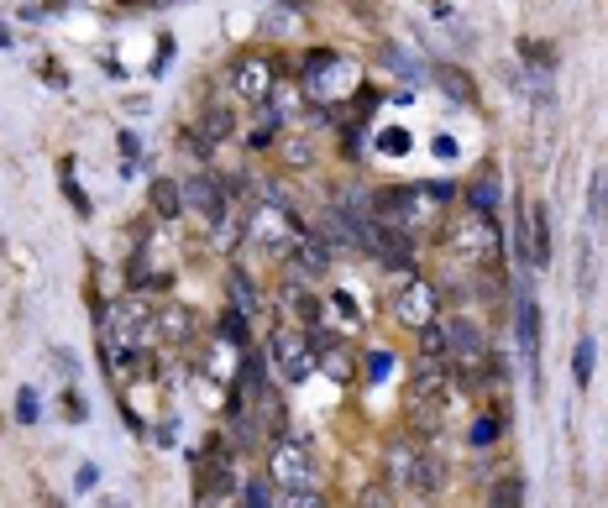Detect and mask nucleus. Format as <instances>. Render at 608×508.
<instances>
[{"mask_svg": "<svg viewBox=\"0 0 608 508\" xmlns=\"http://www.w3.org/2000/svg\"><path fill=\"white\" fill-rule=\"evenodd\" d=\"M430 79H436V85L446 89V95H451L457 106H472V100H478V89H472V79H467V74H461L457 64H430Z\"/></svg>", "mask_w": 608, "mask_h": 508, "instance_id": "nucleus-13", "label": "nucleus"}, {"mask_svg": "<svg viewBox=\"0 0 608 508\" xmlns=\"http://www.w3.org/2000/svg\"><path fill=\"white\" fill-rule=\"evenodd\" d=\"M53 361H58V372H68V378H79V357H74V351H53Z\"/></svg>", "mask_w": 608, "mask_h": 508, "instance_id": "nucleus-34", "label": "nucleus"}, {"mask_svg": "<svg viewBox=\"0 0 608 508\" xmlns=\"http://www.w3.org/2000/svg\"><path fill=\"white\" fill-rule=\"evenodd\" d=\"M514 330H520V357L530 367V388L541 393V304H535L530 283L514 289Z\"/></svg>", "mask_w": 608, "mask_h": 508, "instance_id": "nucleus-2", "label": "nucleus"}, {"mask_svg": "<svg viewBox=\"0 0 608 508\" xmlns=\"http://www.w3.org/2000/svg\"><path fill=\"white\" fill-rule=\"evenodd\" d=\"M63 194H68V205H74L79 215H89V199H84V189L74 184V173H68V163H63Z\"/></svg>", "mask_w": 608, "mask_h": 508, "instance_id": "nucleus-27", "label": "nucleus"}, {"mask_svg": "<svg viewBox=\"0 0 608 508\" xmlns=\"http://www.w3.org/2000/svg\"><path fill=\"white\" fill-rule=\"evenodd\" d=\"M242 498H247L252 508H268L273 503V477H268V483H263V477H252V483L242 487Z\"/></svg>", "mask_w": 608, "mask_h": 508, "instance_id": "nucleus-26", "label": "nucleus"}, {"mask_svg": "<svg viewBox=\"0 0 608 508\" xmlns=\"http://www.w3.org/2000/svg\"><path fill=\"white\" fill-rule=\"evenodd\" d=\"M247 236H252V241H263L268 252H289V241L299 236V226H294V215H289V210L257 205V210L247 215Z\"/></svg>", "mask_w": 608, "mask_h": 508, "instance_id": "nucleus-4", "label": "nucleus"}, {"mask_svg": "<svg viewBox=\"0 0 608 508\" xmlns=\"http://www.w3.org/2000/svg\"><path fill=\"white\" fill-rule=\"evenodd\" d=\"M587 215H593V226L608 236V168L593 173V189H587Z\"/></svg>", "mask_w": 608, "mask_h": 508, "instance_id": "nucleus-16", "label": "nucleus"}, {"mask_svg": "<svg viewBox=\"0 0 608 508\" xmlns=\"http://www.w3.org/2000/svg\"><path fill=\"white\" fill-rule=\"evenodd\" d=\"M520 58H524V68H545V74H556V53H551L541 37H524V43H520Z\"/></svg>", "mask_w": 608, "mask_h": 508, "instance_id": "nucleus-20", "label": "nucleus"}, {"mask_svg": "<svg viewBox=\"0 0 608 508\" xmlns=\"http://www.w3.org/2000/svg\"><path fill=\"white\" fill-rule=\"evenodd\" d=\"M356 89V68L331 53V47H314L304 53V95L310 100H335V95H352Z\"/></svg>", "mask_w": 608, "mask_h": 508, "instance_id": "nucleus-1", "label": "nucleus"}, {"mask_svg": "<svg viewBox=\"0 0 608 508\" xmlns=\"http://www.w3.org/2000/svg\"><path fill=\"white\" fill-rule=\"evenodd\" d=\"M200 127H205V137H210V142H215V137H231V116H226V110H210V116L200 121Z\"/></svg>", "mask_w": 608, "mask_h": 508, "instance_id": "nucleus-30", "label": "nucleus"}, {"mask_svg": "<svg viewBox=\"0 0 608 508\" xmlns=\"http://www.w3.org/2000/svg\"><path fill=\"white\" fill-rule=\"evenodd\" d=\"M273 137H278V110L263 106V110H257V131H252V147H263V142H273Z\"/></svg>", "mask_w": 608, "mask_h": 508, "instance_id": "nucleus-25", "label": "nucleus"}, {"mask_svg": "<svg viewBox=\"0 0 608 508\" xmlns=\"http://www.w3.org/2000/svg\"><path fill=\"white\" fill-rule=\"evenodd\" d=\"M499 430H503L499 414H482V420L467 430V441H472V445H493V441H499Z\"/></svg>", "mask_w": 608, "mask_h": 508, "instance_id": "nucleus-22", "label": "nucleus"}, {"mask_svg": "<svg viewBox=\"0 0 608 508\" xmlns=\"http://www.w3.org/2000/svg\"><path fill=\"white\" fill-rule=\"evenodd\" d=\"M467 210L472 215H499L503 210V178L499 168H482L472 184H467Z\"/></svg>", "mask_w": 608, "mask_h": 508, "instance_id": "nucleus-9", "label": "nucleus"}, {"mask_svg": "<svg viewBox=\"0 0 608 508\" xmlns=\"http://www.w3.org/2000/svg\"><path fill=\"white\" fill-rule=\"evenodd\" d=\"M184 205H194V210L205 215V220H215V226L226 220V189H221L210 173H194L184 184Z\"/></svg>", "mask_w": 608, "mask_h": 508, "instance_id": "nucleus-8", "label": "nucleus"}, {"mask_svg": "<svg viewBox=\"0 0 608 508\" xmlns=\"http://www.w3.org/2000/svg\"><path fill=\"white\" fill-rule=\"evenodd\" d=\"M446 346H451L457 361H478L482 351H488V346H482V330L472 320H451V325H446Z\"/></svg>", "mask_w": 608, "mask_h": 508, "instance_id": "nucleus-12", "label": "nucleus"}, {"mask_svg": "<svg viewBox=\"0 0 608 508\" xmlns=\"http://www.w3.org/2000/svg\"><path fill=\"white\" fill-rule=\"evenodd\" d=\"M341 147L352 152V157H362V121H346V127H341Z\"/></svg>", "mask_w": 608, "mask_h": 508, "instance_id": "nucleus-31", "label": "nucleus"}, {"mask_svg": "<svg viewBox=\"0 0 608 508\" xmlns=\"http://www.w3.org/2000/svg\"><path fill=\"white\" fill-rule=\"evenodd\" d=\"M440 483H446L440 462L430 456V451H415V472H409V487H404V493H419V498H425V493H436Z\"/></svg>", "mask_w": 608, "mask_h": 508, "instance_id": "nucleus-15", "label": "nucleus"}, {"mask_svg": "<svg viewBox=\"0 0 608 508\" xmlns=\"http://www.w3.org/2000/svg\"><path fill=\"white\" fill-rule=\"evenodd\" d=\"M268 477L283 487V493H294V487H310L314 483L310 451H304L299 441H283V435H278V441H273V451H268Z\"/></svg>", "mask_w": 608, "mask_h": 508, "instance_id": "nucleus-3", "label": "nucleus"}, {"mask_svg": "<svg viewBox=\"0 0 608 508\" xmlns=\"http://www.w3.org/2000/svg\"><path fill=\"white\" fill-rule=\"evenodd\" d=\"M419 346H425L430 357H451V346H446V330H440V325H430V320L419 325Z\"/></svg>", "mask_w": 608, "mask_h": 508, "instance_id": "nucleus-24", "label": "nucleus"}, {"mask_svg": "<svg viewBox=\"0 0 608 508\" xmlns=\"http://www.w3.org/2000/svg\"><path fill=\"white\" fill-rule=\"evenodd\" d=\"M142 5H173V0H142Z\"/></svg>", "mask_w": 608, "mask_h": 508, "instance_id": "nucleus-36", "label": "nucleus"}, {"mask_svg": "<svg viewBox=\"0 0 608 508\" xmlns=\"http://www.w3.org/2000/svg\"><path fill=\"white\" fill-rule=\"evenodd\" d=\"M221 340H226V346H247V315H242V310H236V304H231L226 315H221Z\"/></svg>", "mask_w": 608, "mask_h": 508, "instance_id": "nucleus-21", "label": "nucleus"}, {"mask_svg": "<svg viewBox=\"0 0 608 508\" xmlns=\"http://www.w3.org/2000/svg\"><path fill=\"white\" fill-rule=\"evenodd\" d=\"M394 351H367V382H388L394 378Z\"/></svg>", "mask_w": 608, "mask_h": 508, "instance_id": "nucleus-23", "label": "nucleus"}, {"mask_svg": "<svg viewBox=\"0 0 608 508\" xmlns=\"http://www.w3.org/2000/svg\"><path fill=\"white\" fill-rule=\"evenodd\" d=\"M16 420L21 424H37V393H32V388H21V393H16Z\"/></svg>", "mask_w": 608, "mask_h": 508, "instance_id": "nucleus-29", "label": "nucleus"}, {"mask_svg": "<svg viewBox=\"0 0 608 508\" xmlns=\"http://www.w3.org/2000/svg\"><path fill=\"white\" fill-rule=\"evenodd\" d=\"M520 498H524V483H520V477H503V483L493 487V503H520Z\"/></svg>", "mask_w": 608, "mask_h": 508, "instance_id": "nucleus-28", "label": "nucleus"}, {"mask_svg": "<svg viewBox=\"0 0 608 508\" xmlns=\"http://www.w3.org/2000/svg\"><path fill=\"white\" fill-rule=\"evenodd\" d=\"M283 310L294 320H304V325H320V299L304 294V289H283Z\"/></svg>", "mask_w": 608, "mask_h": 508, "instance_id": "nucleus-18", "label": "nucleus"}, {"mask_svg": "<svg viewBox=\"0 0 608 508\" xmlns=\"http://www.w3.org/2000/svg\"><path fill=\"white\" fill-rule=\"evenodd\" d=\"M383 64H388V68H398V74H409V79H419V68L409 64V58L398 53V47H383Z\"/></svg>", "mask_w": 608, "mask_h": 508, "instance_id": "nucleus-33", "label": "nucleus"}, {"mask_svg": "<svg viewBox=\"0 0 608 508\" xmlns=\"http://www.w3.org/2000/svg\"><path fill=\"white\" fill-rule=\"evenodd\" d=\"M226 289H231V304L242 310V315H257V289H252V278L242 268H231L226 273Z\"/></svg>", "mask_w": 608, "mask_h": 508, "instance_id": "nucleus-17", "label": "nucleus"}, {"mask_svg": "<svg viewBox=\"0 0 608 508\" xmlns=\"http://www.w3.org/2000/svg\"><path fill=\"white\" fill-rule=\"evenodd\" d=\"M436 157H457V142H451V137H436Z\"/></svg>", "mask_w": 608, "mask_h": 508, "instance_id": "nucleus-35", "label": "nucleus"}, {"mask_svg": "<svg viewBox=\"0 0 608 508\" xmlns=\"http://www.w3.org/2000/svg\"><path fill=\"white\" fill-rule=\"evenodd\" d=\"M273 361H278L283 382H304L314 372V351L299 330H273Z\"/></svg>", "mask_w": 608, "mask_h": 508, "instance_id": "nucleus-5", "label": "nucleus"}, {"mask_svg": "<svg viewBox=\"0 0 608 508\" xmlns=\"http://www.w3.org/2000/svg\"><path fill=\"white\" fill-rule=\"evenodd\" d=\"M377 147L394 152V157H404V152H409V137H404V131H383V137H377Z\"/></svg>", "mask_w": 608, "mask_h": 508, "instance_id": "nucleus-32", "label": "nucleus"}, {"mask_svg": "<svg viewBox=\"0 0 608 508\" xmlns=\"http://www.w3.org/2000/svg\"><path fill=\"white\" fill-rule=\"evenodd\" d=\"M231 85H236V95H247V100L263 106V100L273 95V68L247 53V58H236V64H231Z\"/></svg>", "mask_w": 608, "mask_h": 508, "instance_id": "nucleus-7", "label": "nucleus"}, {"mask_svg": "<svg viewBox=\"0 0 608 508\" xmlns=\"http://www.w3.org/2000/svg\"><path fill=\"white\" fill-rule=\"evenodd\" d=\"M147 210L158 215V220L184 215V184H179V178H152V189H147Z\"/></svg>", "mask_w": 608, "mask_h": 508, "instance_id": "nucleus-11", "label": "nucleus"}, {"mask_svg": "<svg viewBox=\"0 0 608 508\" xmlns=\"http://www.w3.org/2000/svg\"><path fill=\"white\" fill-rule=\"evenodd\" d=\"M593 361H598V340L582 336V340H577V351H572V378H577V388L593 382Z\"/></svg>", "mask_w": 608, "mask_h": 508, "instance_id": "nucleus-19", "label": "nucleus"}, {"mask_svg": "<svg viewBox=\"0 0 608 508\" xmlns=\"http://www.w3.org/2000/svg\"><path fill=\"white\" fill-rule=\"evenodd\" d=\"M530 262L535 268H545L551 262V215H545V205H530Z\"/></svg>", "mask_w": 608, "mask_h": 508, "instance_id": "nucleus-14", "label": "nucleus"}, {"mask_svg": "<svg viewBox=\"0 0 608 508\" xmlns=\"http://www.w3.org/2000/svg\"><path fill=\"white\" fill-rule=\"evenodd\" d=\"M289 268H294V278H325L331 273V257H335V247L331 241H320L314 231H299L289 241Z\"/></svg>", "mask_w": 608, "mask_h": 508, "instance_id": "nucleus-6", "label": "nucleus"}, {"mask_svg": "<svg viewBox=\"0 0 608 508\" xmlns=\"http://www.w3.org/2000/svg\"><path fill=\"white\" fill-rule=\"evenodd\" d=\"M430 315H436V289H430V283H409V289L398 294V320L419 330Z\"/></svg>", "mask_w": 608, "mask_h": 508, "instance_id": "nucleus-10", "label": "nucleus"}]
</instances>
